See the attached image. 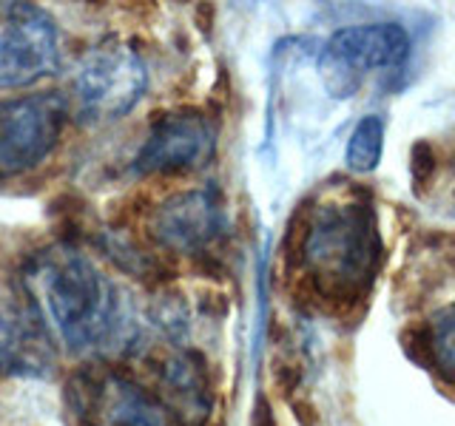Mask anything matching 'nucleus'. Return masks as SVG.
Listing matches in <instances>:
<instances>
[{
    "label": "nucleus",
    "instance_id": "f257e3e1",
    "mask_svg": "<svg viewBox=\"0 0 455 426\" xmlns=\"http://www.w3.org/2000/svg\"><path fill=\"white\" fill-rule=\"evenodd\" d=\"M20 288L23 302L68 352L103 359L134 347L132 298L85 253L68 245L32 253L20 270Z\"/></svg>",
    "mask_w": 455,
    "mask_h": 426
},
{
    "label": "nucleus",
    "instance_id": "ddd939ff",
    "mask_svg": "<svg viewBox=\"0 0 455 426\" xmlns=\"http://www.w3.org/2000/svg\"><path fill=\"white\" fill-rule=\"evenodd\" d=\"M438 170V154L433 148L430 139H419L412 142L410 148V174H412V185H416L419 191H427L430 188V182Z\"/></svg>",
    "mask_w": 455,
    "mask_h": 426
},
{
    "label": "nucleus",
    "instance_id": "f03ea898",
    "mask_svg": "<svg viewBox=\"0 0 455 426\" xmlns=\"http://www.w3.org/2000/svg\"><path fill=\"white\" fill-rule=\"evenodd\" d=\"M66 426H174L160 398L123 369L92 361L63 383Z\"/></svg>",
    "mask_w": 455,
    "mask_h": 426
},
{
    "label": "nucleus",
    "instance_id": "6e6552de",
    "mask_svg": "<svg viewBox=\"0 0 455 426\" xmlns=\"http://www.w3.org/2000/svg\"><path fill=\"white\" fill-rule=\"evenodd\" d=\"M222 202L208 188L168 196L151 213V233L163 248L177 253L205 250L222 231Z\"/></svg>",
    "mask_w": 455,
    "mask_h": 426
},
{
    "label": "nucleus",
    "instance_id": "20e7f679",
    "mask_svg": "<svg viewBox=\"0 0 455 426\" xmlns=\"http://www.w3.org/2000/svg\"><path fill=\"white\" fill-rule=\"evenodd\" d=\"M68 99L60 91H35L0 99V179L20 177L46 162L60 146Z\"/></svg>",
    "mask_w": 455,
    "mask_h": 426
},
{
    "label": "nucleus",
    "instance_id": "1a4fd4ad",
    "mask_svg": "<svg viewBox=\"0 0 455 426\" xmlns=\"http://www.w3.org/2000/svg\"><path fill=\"white\" fill-rule=\"evenodd\" d=\"M54 338L26 302H0V375L49 378L54 373Z\"/></svg>",
    "mask_w": 455,
    "mask_h": 426
},
{
    "label": "nucleus",
    "instance_id": "a211bd4d",
    "mask_svg": "<svg viewBox=\"0 0 455 426\" xmlns=\"http://www.w3.org/2000/svg\"><path fill=\"white\" fill-rule=\"evenodd\" d=\"M217 426H225V423H217Z\"/></svg>",
    "mask_w": 455,
    "mask_h": 426
},
{
    "label": "nucleus",
    "instance_id": "f8f14e48",
    "mask_svg": "<svg viewBox=\"0 0 455 426\" xmlns=\"http://www.w3.org/2000/svg\"><path fill=\"white\" fill-rule=\"evenodd\" d=\"M433 330V367L444 375L450 383H455V307H444L435 312L430 321Z\"/></svg>",
    "mask_w": 455,
    "mask_h": 426
},
{
    "label": "nucleus",
    "instance_id": "0eeeda50",
    "mask_svg": "<svg viewBox=\"0 0 455 426\" xmlns=\"http://www.w3.org/2000/svg\"><path fill=\"white\" fill-rule=\"evenodd\" d=\"M217 148V131L203 111L182 108L154 120L134 156L137 174H185L205 168Z\"/></svg>",
    "mask_w": 455,
    "mask_h": 426
},
{
    "label": "nucleus",
    "instance_id": "423d86ee",
    "mask_svg": "<svg viewBox=\"0 0 455 426\" xmlns=\"http://www.w3.org/2000/svg\"><path fill=\"white\" fill-rule=\"evenodd\" d=\"M60 68L54 18L35 4H0V89H23Z\"/></svg>",
    "mask_w": 455,
    "mask_h": 426
},
{
    "label": "nucleus",
    "instance_id": "dca6fc26",
    "mask_svg": "<svg viewBox=\"0 0 455 426\" xmlns=\"http://www.w3.org/2000/svg\"><path fill=\"white\" fill-rule=\"evenodd\" d=\"M251 426H279V423H276V415H274V406H270L267 398H259V401H256Z\"/></svg>",
    "mask_w": 455,
    "mask_h": 426
},
{
    "label": "nucleus",
    "instance_id": "9d476101",
    "mask_svg": "<svg viewBox=\"0 0 455 426\" xmlns=\"http://www.w3.org/2000/svg\"><path fill=\"white\" fill-rule=\"evenodd\" d=\"M160 381V404L165 406L171 423L180 426H203L211 412V383L205 375V364L194 352H177L163 359L156 367Z\"/></svg>",
    "mask_w": 455,
    "mask_h": 426
},
{
    "label": "nucleus",
    "instance_id": "39448f33",
    "mask_svg": "<svg viewBox=\"0 0 455 426\" xmlns=\"http://www.w3.org/2000/svg\"><path fill=\"white\" fill-rule=\"evenodd\" d=\"M410 35L398 23H355L331 35L319 68L327 91L345 99L359 91L367 75L379 68H398L410 57Z\"/></svg>",
    "mask_w": 455,
    "mask_h": 426
},
{
    "label": "nucleus",
    "instance_id": "7ed1b4c3",
    "mask_svg": "<svg viewBox=\"0 0 455 426\" xmlns=\"http://www.w3.org/2000/svg\"><path fill=\"white\" fill-rule=\"evenodd\" d=\"M148 89L142 54L123 40H103L83 54L71 77V103L85 125L125 117Z\"/></svg>",
    "mask_w": 455,
    "mask_h": 426
},
{
    "label": "nucleus",
    "instance_id": "9b49d317",
    "mask_svg": "<svg viewBox=\"0 0 455 426\" xmlns=\"http://www.w3.org/2000/svg\"><path fill=\"white\" fill-rule=\"evenodd\" d=\"M384 151V120L379 114H367L353 125L345 148V162L355 174H370L381 162Z\"/></svg>",
    "mask_w": 455,
    "mask_h": 426
},
{
    "label": "nucleus",
    "instance_id": "4468645a",
    "mask_svg": "<svg viewBox=\"0 0 455 426\" xmlns=\"http://www.w3.org/2000/svg\"><path fill=\"white\" fill-rule=\"evenodd\" d=\"M402 350L407 352L410 361L419 367H433V330L430 324H410L402 330Z\"/></svg>",
    "mask_w": 455,
    "mask_h": 426
},
{
    "label": "nucleus",
    "instance_id": "f3484780",
    "mask_svg": "<svg viewBox=\"0 0 455 426\" xmlns=\"http://www.w3.org/2000/svg\"><path fill=\"white\" fill-rule=\"evenodd\" d=\"M293 404V418L299 426H316L319 423V412L310 401H291Z\"/></svg>",
    "mask_w": 455,
    "mask_h": 426
},
{
    "label": "nucleus",
    "instance_id": "2eb2a0df",
    "mask_svg": "<svg viewBox=\"0 0 455 426\" xmlns=\"http://www.w3.org/2000/svg\"><path fill=\"white\" fill-rule=\"evenodd\" d=\"M302 378H305L302 364L284 361V359L274 364V387L282 398H288V401H293V392L302 387Z\"/></svg>",
    "mask_w": 455,
    "mask_h": 426
}]
</instances>
